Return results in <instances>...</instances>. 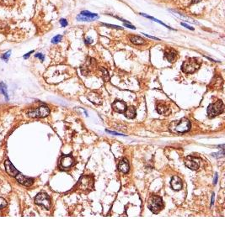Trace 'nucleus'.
Instances as JSON below:
<instances>
[{"label":"nucleus","instance_id":"obj_1","mask_svg":"<svg viewBox=\"0 0 225 252\" xmlns=\"http://www.w3.org/2000/svg\"><path fill=\"white\" fill-rule=\"evenodd\" d=\"M201 66V60L196 57L189 58L185 61L181 66V70L183 72L187 74H192L196 72Z\"/></svg>","mask_w":225,"mask_h":252},{"label":"nucleus","instance_id":"obj_2","mask_svg":"<svg viewBox=\"0 0 225 252\" xmlns=\"http://www.w3.org/2000/svg\"><path fill=\"white\" fill-rule=\"evenodd\" d=\"M148 206L153 213H158L164 208L165 204L162 197H160L158 195H152L149 199Z\"/></svg>","mask_w":225,"mask_h":252},{"label":"nucleus","instance_id":"obj_3","mask_svg":"<svg viewBox=\"0 0 225 252\" xmlns=\"http://www.w3.org/2000/svg\"><path fill=\"white\" fill-rule=\"evenodd\" d=\"M224 111V104L223 101L218 100L214 104H210L208 108V115L209 118H214Z\"/></svg>","mask_w":225,"mask_h":252},{"label":"nucleus","instance_id":"obj_4","mask_svg":"<svg viewBox=\"0 0 225 252\" xmlns=\"http://www.w3.org/2000/svg\"><path fill=\"white\" fill-rule=\"evenodd\" d=\"M49 114H50V109L46 105H42L38 107L37 108L30 110L28 112V115L30 118H35V119L45 118L49 115Z\"/></svg>","mask_w":225,"mask_h":252},{"label":"nucleus","instance_id":"obj_5","mask_svg":"<svg viewBox=\"0 0 225 252\" xmlns=\"http://www.w3.org/2000/svg\"><path fill=\"white\" fill-rule=\"evenodd\" d=\"M35 203L38 205L44 207L46 209H50L51 208V199L50 197L45 193H41L36 195L35 197Z\"/></svg>","mask_w":225,"mask_h":252},{"label":"nucleus","instance_id":"obj_6","mask_svg":"<svg viewBox=\"0 0 225 252\" xmlns=\"http://www.w3.org/2000/svg\"><path fill=\"white\" fill-rule=\"evenodd\" d=\"M94 182L93 178L90 176H84L80 179L78 183V188L84 192H90L93 189Z\"/></svg>","mask_w":225,"mask_h":252},{"label":"nucleus","instance_id":"obj_7","mask_svg":"<svg viewBox=\"0 0 225 252\" xmlns=\"http://www.w3.org/2000/svg\"><path fill=\"white\" fill-rule=\"evenodd\" d=\"M191 122L189 121V119H182L180 122L177 124L176 125V131L180 132V133H184V132H187L191 130Z\"/></svg>","mask_w":225,"mask_h":252},{"label":"nucleus","instance_id":"obj_8","mask_svg":"<svg viewBox=\"0 0 225 252\" xmlns=\"http://www.w3.org/2000/svg\"><path fill=\"white\" fill-rule=\"evenodd\" d=\"M15 179L22 185L25 186V187H30L33 183H34V179L31 178H27L25 177L22 173L19 172L16 176H15Z\"/></svg>","mask_w":225,"mask_h":252},{"label":"nucleus","instance_id":"obj_9","mask_svg":"<svg viewBox=\"0 0 225 252\" xmlns=\"http://www.w3.org/2000/svg\"><path fill=\"white\" fill-rule=\"evenodd\" d=\"M185 165L191 170H197L199 168L198 159L192 156H187L185 160Z\"/></svg>","mask_w":225,"mask_h":252},{"label":"nucleus","instance_id":"obj_10","mask_svg":"<svg viewBox=\"0 0 225 252\" xmlns=\"http://www.w3.org/2000/svg\"><path fill=\"white\" fill-rule=\"evenodd\" d=\"M74 163V160L71 156H64L62 157L60 161V164L62 168L68 169L70 168Z\"/></svg>","mask_w":225,"mask_h":252},{"label":"nucleus","instance_id":"obj_11","mask_svg":"<svg viewBox=\"0 0 225 252\" xmlns=\"http://www.w3.org/2000/svg\"><path fill=\"white\" fill-rule=\"evenodd\" d=\"M112 108L120 114H124V112L127 109V104L125 102L121 101V100H116L113 104H112Z\"/></svg>","mask_w":225,"mask_h":252},{"label":"nucleus","instance_id":"obj_12","mask_svg":"<svg viewBox=\"0 0 225 252\" xmlns=\"http://www.w3.org/2000/svg\"><path fill=\"white\" fill-rule=\"evenodd\" d=\"M4 166H5V170H6L7 173H8L9 176H11V177L15 178V176L19 172L15 168V166H14V165L9 162V160H6V161H5Z\"/></svg>","mask_w":225,"mask_h":252},{"label":"nucleus","instance_id":"obj_13","mask_svg":"<svg viewBox=\"0 0 225 252\" xmlns=\"http://www.w3.org/2000/svg\"><path fill=\"white\" fill-rule=\"evenodd\" d=\"M157 111L159 114L162 115H165L168 116L171 113V109L169 108V106H167L165 104H159L157 105Z\"/></svg>","mask_w":225,"mask_h":252},{"label":"nucleus","instance_id":"obj_14","mask_svg":"<svg viewBox=\"0 0 225 252\" xmlns=\"http://www.w3.org/2000/svg\"><path fill=\"white\" fill-rule=\"evenodd\" d=\"M170 185H171V188L175 191L180 190L182 188V182H181L180 178H178L177 176H174L172 178L171 182H170Z\"/></svg>","mask_w":225,"mask_h":252},{"label":"nucleus","instance_id":"obj_15","mask_svg":"<svg viewBox=\"0 0 225 252\" xmlns=\"http://www.w3.org/2000/svg\"><path fill=\"white\" fill-rule=\"evenodd\" d=\"M118 169L123 173H127L129 172V164L128 162L126 159H122L118 163Z\"/></svg>","mask_w":225,"mask_h":252},{"label":"nucleus","instance_id":"obj_16","mask_svg":"<svg viewBox=\"0 0 225 252\" xmlns=\"http://www.w3.org/2000/svg\"><path fill=\"white\" fill-rule=\"evenodd\" d=\"M88 98L90 99V102H92L93 104H102V99H101V98H100L98 94H96V93H94V92L90 93L89 96H88Z\"/></svg>","mask_w":225,"mask_h":252},{"label":"nucleus","instance_id":"obj_17","mask_svg":"<svg viewBox=\"0 0 225 252\" xmlns=\"http://www.w3.org/2000/svg\"><path fill=\"white\" fill-rule=\"evenodd\" d=\"M165 57L168 61L173 62L176 58V52L173 50H168L165 52Z\"/></svg>","mask_w":225,"mask_h":252},{"label":"nucleus","instance_id":"obj_18","mask_svg":"<svg viewBox=\"0 0 225 252\" xmlns=\"http://www.w3.org/2000/svg\"><path fill=\"white\" fill-rule=\"evenodd\" d=\"M125 116L128 119H134L136 117V109L134 107L130 106L128 108H127L126 111L124 112Z\"/></svg>","mask_w":225,"mask_h":252},{"label":"nucleus","instance_id":"obj_19","mask_svg":"<svg viewBox=\"0 0 225 252\" xmlns=\"http://www.w3.org/2000/svg\"><path fill=\"white\" fill-rule=\"evenodd\" d=\"M130 41H131L133 44L137 45H143L145 43L144 40H143L142 37L137 36V35H132V36L130 37Z\"/></svg>","mask_w":225,"mask_h":252},{"label":"nucleus","instance_id":"obj_20","mask_svg":"<svg viewBox=\"0 0 225 252\" xmlns=\"http://www.w3.org/2000/svg\"><path fill=\"white\" fill-rule=\"evenodd\" d=\"M80 15L82 16H84V17H87V18H90V19H92L93 20L94 19H99V15L97 14H94V13H91L90 11H87V10H84L81 12Z\"/></svg>","mask_w":225,"mask_h":252},{"label":"nucleus","instance_id":"obj_21","mask_svg":"<svg viewBox=\"0 0 225 252\" xmlns=\"http://www.w3.org/2000/svg\"><path fill=\"white\" fill-rule=\"evenodd\" d=\"M0 93H2L6 101H9V95L7 92V86L3 83V82H0Z\"/></svg>","mask_w":225,"mask_h":252},{"label":"nucleus","instance_id":"obj_22","mask_svg":"<svg viewBox=\"0 0 225 252\" xmlns=\"http://www.w3.org/2000/svg\"><path fill=\"white\" fill-rule=\"evenodd\" d=\"M140 15H142V16H143V17H145V18H147V19H152L153 21H154V22H157V23H159V24H160V25H164L165 27L166 28H168V29H171V30H174V29H172L171 27H169L168 25H166L165 23H163L162 21H160V20H159V19H155V18H153V17H152V16H149V15H146V14H143V13H141Z\"/></svg>","mask_w":225,"mask_h":252},{"label":"nucleus","instance_id":"obj_23","mask_svg":"<svg viewBox=\"0 0 225 252\" xmlns=\"http://www.w3.org/2000/svg\"><path fill=\"white\" fill-rule=\"evenodd\" d=\"M62 36L60 35H58L54 36V37L52 39V44H57V43L60 42L61 41H62Z\"/></svg>","mask_w":225,"mask_h":252},{"label":"nucleus","instance_id":"obj_24","mask_svg":"<svg viewBox=\"0 0 225 252\" xmlns=\"http://www.w3.org/2000/svg\"><path fill=\"white\" fill-rule=\"evenodd\" d=\"M77 19H78V21H87V22H89V21H93L92 19L87 18V17H84V16H82V15H80L77 16Z\"/></svg>","mask_w":225,"mask_h":252},{"label":"nucleus","instance_id":"obj_25","mask_svg":"<svg viewBox=\"0 0 225 252\" xmlns=\"http://www.w3.org/2000/svg\"><path fill=\"white\" fill-rule=\"evenodd\" d=\"M15 1V0H0V3L3 4H5L7 6H10V5L14 4Z\"/></svg>","mask_w":225,"mask_h":252},{"label":"nucleus","instance_id":"obj_26","mask_svg":"<svg viewBox=\"0 0 225 252\" xmlns=\"http://www.w3.org/2000/svg\"><path fill=\"white\" fill-rule=\"evenodd\" d=\"M100 70H101L102 72H103V78L105 79L106 82H108V81H109V74H108V72L105 70V68H100Z\"/></svg>","mask_w":225,"mask_h":252},{"label":"nucleus","instance_id":"obj_27","mask_svg":"<svg viewBox=\"0 0 225 252\" xmlns=\"http://www.w3.org/2000/svg\"><path fill=\"white\" fill-rule=\"evenodd\" d=\"M7 206V202L5 199H3V197H0V209L4 208Z\"/></svg>","mask_w":225,"mask_h":252},{"label":"nucleus","instance_id":"obj_28","mask_svg":"<svg viewBox=\"0 0 225 252\" xmlns=\"http://www.w3.org/2000/svg\"><path fill=\"white\" fill-rule=\"evenodd\" d=\"M10 53H11V51H9L8 52H6V53H4L2 57H1V58L3 60H4L5 61H7L9 58V57H10Z\"/></svg>","mask_w":225,"mask_h":252},{"label":"nucleus","instance_id":"obj_29","mask_svg":"<svg viewBox=\"0 0 225 252\" xmlns=\"http://www.w3.org/2000/svg\"><path fill=\"white\" fill-rule=\"evenodd\" d=\"M102 25H105V26H107L109 28H114V29H121L120 26L118 25H109V24H104V23H101Z\"/></svg>","mask_w":225,"mask_h":252},{"label":"nucleus","instance_id":"obj_30","mask_svg":"<svg viewBox=\"0 0 225 252\" xmlns=\"http://www.w3.org/2000/svg\"><path fill=\"white\" fill-rule=\"evenodd\" d=\"M36 58H39L40 61H43L44 60H45V57H44V55L43 54H42V53H37V54H35V56Z\"/></svg>","mask_w":225,"mask_h":252},{"label":"nucleus","instance_id":"obj_31","mask_svg":"<svg viewBox=\"0 0 225 252\" xmlns=\"http://www.w3.org/2000/svg\"><path fill=\"white\" fill-rule=\"evenodd\" d=\"M60 24L62 27H66V26L68 25V22H67V20H66L65 19H61Z\"/></svg>","mask_w":225,"mask_h":252},{"label":"nucleus","instance_id":"obj_32","mask_svg":"<svg viewBox=\"0 0 225 252\" xmlns=\"http://www.w3.org/2000/svg\"><path fill=\"white\" fill-rule=\"evenodd\" d=\"M180 25H182V26H184V27H185V28H186V29H188V30H194V28H193V27H191V26H190V25H187V24H185V23H183V22H182V23H181V24H180Z\"/></svg>","mask_w":225,"mask_h":252},{"label":"nucleus","instance_id":"obj_33","mask_svg":"<svg viewBox=\"0 0 225 252\" xmlns=\"http://www.w3.org/2000/svg\"><path fill=\"white\" fill-rule=\"evenodd\" d=\"M84 42H85V44L86 45H90L93 43V40H92L91 38H90V37H87V38L85 39Z\"/></svg>","mask_w":225,"mask_h":252},{"label":"nucleus","instance_id":"obj_34","mask_svg":"<svg viewBox=\"0 0 225 252\" xmlns=\"http://www.w3.org/2000/svg\"><path fill=\"white\" fill-rule=\"evenodd\" d=\"M142 34H143L145 36H147V37H149V38H151V39H153V40H156V41H160V39H159V38H157V37H154V36H151V35H147V34H144V33H142Z\"/></svg>","mask_w":225,"mask_h":252},{"label":"nucleus","instance_id":"obj_35","mask_svg":"<svg viewBox=\"0 0 225 252\" xmlns=\"http://www.w3.org/2000/svg\"><path fill=\"white\" fill-rule=\"evenodd\" d=\"M124 27H127V28H130V29H133V30H135L136 29L133 25H129V24H127V23H125V24H124Z\"/></svg>","mask_w":225,"mask_h":252},{"label":"nucleus","instance_id":"obj_36","mask_svg":"<svg viewBox=\"0 0 225 252\" xmlns=\"http://www.w3.org/2000/svg\"><path fill=\"white\" fill-rule=\"evenodd\" d=\"M33 52H34V51H30V52L26 53V54L24 56V59H27V58H28V57H29L30 56V54H31V53H33Z\"/></svg>","mask_w":225,"mask_h":252},{"label":"nucleus","instance_id":"obj_37","mask_svg":"<svg viewBox=\"0 0 225 252\" xmlns=\"http://www.w3.org/2000/svg\"><path fill=\"white\" fill-rule=\"evenodd\" d=\"M106 132H107V133H110V134H117V135H124V134H121L116 133V132H113V131H109V130H106Z\"/></svg>","mask_w":225,"mask_h":252},{"label":"nucleus","instance_id":"obj_38","mask_svg":"<svg viewBox=\"0 0 225 252\" xmlns=\"http://www.w3.org/2000/svg\"><path fill=\"white\" fill-rule=\"evenodd\" d=\"M213 203H214V194L212 195V202H211V205H213Z\"/></svg>","mask_w":225,"mask_h":252},{"label":"nucleus","instance_id":"obj_39","mask_svg":"<svg viewBox=\"0 0 225 252\" xmlns=\"http://www.w3.org/2000/svg\"><path fill=\"white\" fill-rule=\"evenodd\" d=\"M217 182H218V175L216 174V175H215V178H214V182H213V183H214V184H216V183H217Z\"/></svg>","mask_w":225,"mask_h":252}]
</instances>
